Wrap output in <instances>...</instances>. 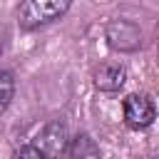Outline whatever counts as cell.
Listing matches in <instances>:
<instances>
[{
	"instance_id": "1",
	"label": "cell",
	"mask_w": 159,
	"mask_h": 159,
	"mask_svg": "<svg viewBox=\"0 0 159 159\" xmlns=\"http://www.w3.org/2000/svg\"><path fill=\"white\" fill-rule=\"evenodd\" d=\"M75 0H22L17 7V25L22 30H37L57 22L67 15Z\"/></svg>"
},
{
	"instance_id": "2",
	"label": "cell",
	"mask_w": 159,
	"mask_h": 159,
	"mask_svg": "<svg viewBox=\"0 0 159 159\" xmlns=\"http://www.w3.org/2000/svg\"><path fill=\"white\" fill-rule=\"evenodd\" d=\"M104 40L107 45L114 50V52H137L142 47V27L134 22V20H127V17H112L107 25H104Z\"/></svg>"
},
{
	"instance_id": "3",
	"label": "cell",
	"mask_w": 159,
	"mask_h": 159,
	"mask_svg": "<svg viewBox=\"0 0 159 159\" xmlns=\"http://www.w3.org/2000/svg\"><path fill=\"white\" fill-rule=\"evenodd\" d=\"M122 119L129 129L134 132H142V129H149L157 119V107H154V99L144 92H132L124 97L122 102Z\"/></svg>"
},
{
	"instance_id": "4",
	"label": "cell",
	"mask_w": 159,
	"mask_h": 159,
	"mask_svg": "<svg viewBox=\"0 0 159 159\" xmlns=\"http://www.w3.org/2000/svg\"><path fill=\"white\" fill-rule=\"evenodd\" d=\"M67 144H70V132L62 119L47 122L32 139V147H37L47 159H62L67 154Z\"/></svg>"
},
{
	"instance_id": "5",
	"label": "cell",
	"mask_w": 159,
	"mask_h": 159,
	"mask_svg": "<svg viewBox=\"0 0 159 159\" xmlns=\"http://www.w3.org/2000/svg\"><path fill=\"white\" fill-rule=\"evenodd\" d=\"M94 87L99 92H119L124 84H127V67L122 62H102L97 70H94V77H92Z\"/></svg>"
},
{
	"instance_id": "6",
	"label": "cell",
	"mask_w": 159,
	"mask_h": 159,
	"mask_svg": "<svg viewBox=\"0 0 159 159\" xmlns=\"http://www.w3.org/2000/svg\"><path fill=\"white\" fill-rule=\"evenodd\" d=\"M67 154L72 159H102V149L99 144L92 139V134L82 132L77 137H70V144H67Z\"/></svg>"
},
{
	"instance_id": "7",
	"label": "cell",
	"mask_w": 159,
	"mask_h": 159,
	"mask_svg": "<svg viewBox=\"0 0 159 159\" xmlns=\"http://www.w3.org/2000/svg\"><path fill=\"white\" fill-rule=\"evenodd\" d=\"M12 97H15V75L7 70H0V114H5Z\"/></svg>"
},
{
	"instance_id": "8",
	"label": "cell",
	"mask_w": 159,
	"mask_h": 159,
	"mask_svg": "<svg viewBox=\"0 0 159 159\" xmlns=\"http://www.w3.org/2000/svg\"><path fill=\"white\" fill-rule=\"evenodd\" d=\"M12 159H47L37 147H32V144H25V147H20L15 154H12Z\"/></svg>"
},
{
	"instance_id": "9",
	"label": "cell",
	"mask_w": 159,
	"mask_h": 159,
	"mask_svg": "<svg viewBox=\"0 0 159 159\" xmlns=\"http://www.w3.org/2000/svg\"><path fill=\"white\" fill-rule=\"evenodd\" d=\"M0 55H2V45H0Z\"/></svg>"
}]
</instances>
